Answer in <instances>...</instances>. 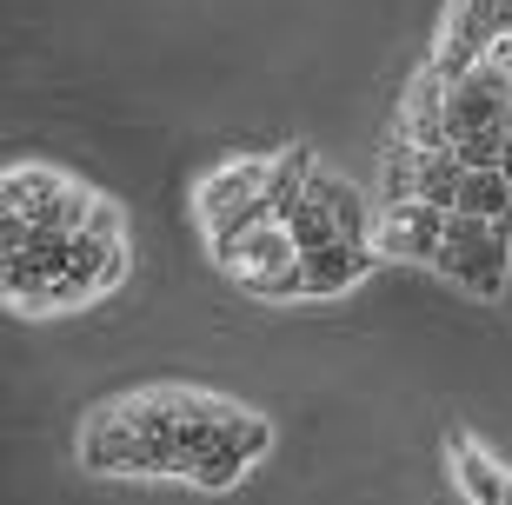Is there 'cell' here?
Instances as JSON below:
<instances>
[{
    "mask_svg": "<svg viewBox=\"0 0 512 505\" xmlns=\"http://www.w3.org/2000/svg\"><path fill=\"white\" fill-rule=\"evenodd\" d=\"M499 173L512 180V127H506V153H499Z\"/></svg>",
    "mask_w": 512,
    "mask_h": 505,
    "instance_id": "obj_16",
    "label": "cell"
},
{
    "mask_svg": "<svg viewBox=\"0 0 512 505\" xmlns=\"http://www.w3.org/2000/svg\"><path fill=\"white\" fill-rule=\"evenodd\" d=\"M419 160H426V147H413L406 133H386V153H380V200L386 206L419 200Z\"/></svg>",
    "mask_w": 512,
    "mask_h": 505,
    "instance_id": "obj_11",
    "label": "cell"
},
{
    "mask_svg": "<svg viewBox=\"0 0 512 505\" xmlns=\"http://www.w3.org/2000/svg\"><path fill=\"white\" fill-rule=\"evenodd\" d=\"M433 266H439V273H453L459 286H473L479 300H499V293H506V240H499V233H479V240H446Z\"/></svg>",
    "mask_w": 512,
    "mask_h": 505,
    "instance_id": "obj_8",
    "label": "cell"
},
{
    "mask_svg": "<svg viewBox=\"0 0 512 505\" xmlns=\"http://www.w3.org/2000/svg\"><path fill=\"white\" fill-rule=\"evenodd\" d=\"M240 472H247V459H233V452H200L187 479L207 486V492H227V486H240Z\"/></svg>",
    "mask_w": 512,
    "mask_h": 505,
    "instance_id": "obj_13",
    "label": "cell"
},
{
    "mask_svg": "<svg viewBox=\"0 0 512 505\" xmlns=\"http://www.w3.org/2000/svg\"><path fill=\"white\" fill-rule=\"evenodd\" d=\"M306 180H313V153L286 147L280 160H273V173H266V193H260V206H253V220H280L286 226L293 213H300V200H306Z\"/></svg>",
    "mask_w": 512,
    "mask_h": 505,
    "instance_id": "obj_9",
    "label": "cell"
},
{
    "mask_svg": "<svg viewBox=\"0 0 512 505\" xmlns=\"http://www.w3.org/2000/svg\"><path fill=\"white\" fill-rule=\"evenodd\" d=\"M207 246L240 286H260L266 273H280V266L300 260V246H293V233H286L280 220H253V226H233V233H213Z\"/></svg>",
    "mask_w": 512,
    "mask_h": 505,
    "instance_id": "obj_4",
    "label": "cell"
},
{
    "mask_svg": "<svg viewBox=\"0 0 512 505\" xmlns=\"http://www.w3.org/2000/svg\"><path fill=\"white\" fill-rule=\"evenodd\" d=\"M266 173H273V160H233V167H220V173L200 180L193 213H200V226H207V240L253 220V206H260V193H266Z\"/></svg>",
    "mask_w": 512,
    "mask_h": 505,
    "instance_id": "obj_3",
    "label": "cell"
},
{
    "mask_svg": "<svg viewBox=\"0 0 512 505\" xmlns=\"http://www.w3.org/2000/svg\"><path fill=\"white\" fill-rule=\"evenodd\" d=\"M506 200H512V180L499 167H479V173H466L459 180V213H473V220H499L506 213Z\"/></svg>",
    "mask_w": 512,
    "mask_h": 505,
    "instance_id": "obj_12",
    "label": "cell"
},
{
    "mask_svg": "<svg viewBox=\"0 0 512 505\" xmlns=\"http://www.w3.org/2000/svg\"><path fill=\"white\" fill-rule=\"evenodd\" d=\"M220 412H233V399L193 393V386H147V393L107 399L94 419H107V426H120V432H140V439H180L187 426L220 419Z\"/></svg>",
    "mask_w": 512,
    "mask_h": 505,
    "instance_id": "obj_2",
    "label": "cell"
},
{
    "mask_svg": "<svg viewBox=\"0 0 512 505\" xmlns=\"http://www.w3.org/2000/svg\"><path fill=\"white\" fill-rule=\"evenodd\" d=\"M373 240H326L313 253H300V273H306V300H326V293H346L373 273Z\"/></svg>",
    "mask_w": 512,
    "mask_h": 505,
    "instance_id": "obj_7",
    "label": "cell"
},
{
    "mask_svg": "<svg viewBox=\"0 0 512 505\" xmlns=\"http://www.w3.org/2000/svg\"><path fill=\"white\" fill-rule=\"evenodd\" d=\"M493 233H499V240H512V200H506V213L493 220Z\"/></svg>",
    "mask_w": 512,
    "mask_h": 505,
    "instance_id": "obj_15",
    "label": "cell"
},
{
    "mask_svg": "<svg viewBox=\"0 0 512 505\" xmlns=\"http://www.w3.org/2000/svg\"><path fill=\"white\" fill-rule=\"evenodd\" d=\"M446 213L453 206H426V200H406V206H386V220L373 226V253L386 260H439L446 246Z\"/></svg>",
    "mask_w": 512,
    "mask_h": 505,
    "instance_id": "obj_6",
    "label": "cell"
},
{
    "mask_svg": "<svg viewBox=\"0 0 512 505\" xmlns=\"http://www.w3.org/2000/svg\"><path fill=\"white\" fill-rule=\"evenodd\" d=\"M94 206H100L94 187H80L67 173H47V167H14L0 180V213H20L40 233H87Z\"/></svg>",
    "mask_w": 512,
    "mask_h": 505,
    "instance_id": "obj_1",
    "label": "cell"
},
{
    "mask_svg": "<svg viewBox=\"0 0 512 505\" xmlns=\"http://www.w3.org/2000/svg\"><path fill=\"white\" fill-rule=\"evenodd\" d=\"M459 167L479 173V167H499V153H506V133H466V140H453Z\"/></svg>",
    "mask_w": 512,
    "mask_h": 505,
    "instance_id": "obj_14",
    "label": "cell"
},
{
    "mask_svg": "<svg viewBox=\"0 0 512 505\" xmlns=\"http://www.w3.org/2000/svg\"><path fill=\"white\" fill-rule=\"evenodd\" d=\"M512 127V80L493 67H473V74L446 87V133L466 140V133H506Z\"/></svg>",
    "mask_w": 512,
    "mask_h": 505,
    "instance_id": "obj_5",
    "label": "cell"
},
{
    "mask_svg": "<svg viewBox=\"0 0 512 505\" xmlns=\"http://www.w3.org/2000/svg\"><path fill=\"white\" fill-rule=\"evenodd\" d=\"M453 459H459V486H466V499L473 505H512V472H499L486 452L459 432L453 439Z\"/></svg>",
    "mask_w": 512,
    "mask_h": 505,
    "instance_id": "obj_10",
    "label": "cell"
}]
</instances>
